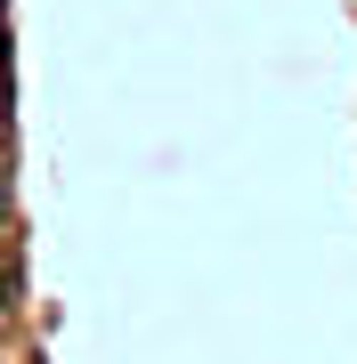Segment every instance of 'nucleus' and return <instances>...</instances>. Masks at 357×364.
Returning <instances> with one entry per match:
<instances>
[{"label":"nucleus","instance_id":"f257e3e1","mask_svg":"<svg viewBox=\"0 0 357 364\" xmlns=\"http://www.w3.org/2000/svg\"><path fill=\"white\" fill-rule=\"evenodd\" d=\"M16 219V186H9V162H0V227Z\"/></svg>","mask_w":357,"mask_h":364},{"label":"nucleus","instance_id":"f03ea898","mask_svg":"<svg viewBox=\"0 0 357 364\" xmlns=\"http://www.w3.org/2000/svg\"><path fill=\"white\" fill-rule=\"evenodd\" d=\"M9 308H16V275H9V259H0V324H9Z\"/></svg>","mask_w":357,"mask_h":364},{"label":"nucleus","instance_id":"7ed1b4c3","mask_svg":"<svg viewBox=\"0 0 357 364\" xmlns=\"http://www.w3.org/2000/svg\"><path fill=\"white\" fill-rule=\"evenodd\" d=\"M0 97H9V33H0Z\"/></svg>","mask_w":357,"mask_h":364}]
</instances>
